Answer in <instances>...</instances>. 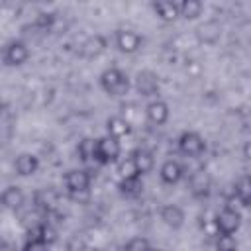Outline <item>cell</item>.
I'll return each instance as SVG.
<instances>
[{
	"label": "cell",
	"mask_w": 251,
	"mask_h": 251,
	"mask_svg": "<svg viewBox=\"0 0 251 251\" xmlns=\"http://www.w3.org/2000/svg\"><path fill=\"white\" fill-rule=\"evenodd\" d=\"M100 86L108 96H126L129 92V76L122 69L110 67L100 75Z\"/></svg>",
	"instance_id": "obj_1"
},
{
	"label": "cell",
	"mask_w": 251,
	"mask_h": 251,
	"mask_svg": "<svg viewBox=\"0 0 251 251\" xmlns=\"http://www.w3.org/2000/svg\"><path fill=\"white\" fill-rule=\"evenodd\" d=\"M120 153H122L120 139L110 137L108 133L104 137L96 139V163H100V165L116 163L120 159Z\"/></svg>",
	"instance_id": "obj_2"
},
{
	"label": "cell",
	"mask_w": 251,
	"mask_h": 251,
	"mask_svg": "<svg viewBox=\"0 0 251 251\" xmlns=\"http://www.w3.org/2000/svg\"><path fill=\"white\" fill-rule=\"evenodd\" d=\"M63 180H65L67 192H69L71 196H78V194H82V192H88L92 176H90V173L84 171V169H73V171H69V173L65 175Z\"/></svg>",
	"instance_id": "obj_3"
},
{
	"label": "cell",
	"mask_w": 251,
	"mask_h": 251,
	"mask_svg": "<svg viewBox=\"0 0 251 251\" xmlns=\"http://www.w3.org/2000/svg\"><path fill=\"white\" fill-rule=\"evenodd\" d=\"M241 226V214L231 208V206H226L218 212L216 216V229L218 233H224V235H233Z\"/></svg>",
	"instance_id": "obj_4"
},
{
	"label": "cell",
	"mask_w": 251,
	"mask_h": 251,
	"mask_svg": "<svg viewBox=\"0 0 251 251\" xmlns=\"http://www.w3.org/2000/svg\"><path fill=\"white\" fill-rule=\"evenodd\" d=\"M27 59H29V49H27V45H25L24 41L14 39V41H8V43H6L4 51H2V61H4V65H8V67H20V65H24Z\"/></svg>",
	"instance_id": "obj_5"
},
{
	"label": "cell",
	"mask_w": 251,
	"mask_h": 251,
	"mask_svg": "<svg viewBox=\"0 0 251 251\" xmlns=\"http://www.w3.org/2000/svg\"><path fill=\"white\" fill-rule=\"evenodd\" d=\"M206 149V143L200 133L196 131H184L178 137V151L186 157H200Z\"/></svg>",
	"instance_id": "obj_6"
},
{
	"label": "cell",
	"mask_w": 251,
	"mask_h": 251,
	"mask_svg": "<svg viewBox=\"0 0 251 251\" xmlns=\"http://www.w3.org/2000/svg\"><path fill=\"white\" fill-rule=\"evenodd\" d=\"M141 45H143V37H141L135 29H127V27H126V29H118V31H116V47H118L122 53L131 55V53L139 51Z\"/></svg>",
	"instance_id": "obj_7"
},
{
	"label": "cell",
	"mask_w": 251,
	"mask_h": 251,
	"mask_svg": "<svg viewBox=\"0 0 251 251\" xmlns=\"http://www.w3.org/2000/svg\"><path fill=\"white\" fill-rule=\"evenodd\" d=\"M135 90L141 96H157L159 94V76L153 71H139L135 76Z\"/></svg>",
	"instance_id": "obj_8"
},
{
	"label": "cell",
	"mask_w": 251,
	"mask_h": 251,
	"mask_svg": "<svg viewBox=\"0 0 251 251\" xmlns=\"http://www.w3.org/2000/svg\"><path fill=\"white\" fill-rule=\"evenodd\" d=\"M169 104L165 100H151L147 106H145V116H147V122L153 124V126H163L167 120H169Z\"/></svg>",
	"instance_id": "obj_9"
},
{
	"label": "cell",
	"mask_w": 251,
	"mask_h": 251,
	"mask_svg": "<svg viewBox=\"0 0 251 251\" xmlns=\"http://www.w3.org/2000/svg\"><path fill=\"white\" fill-rule=\"evenodd\" d=\"M210 188H212V178L204 169L190 175V192L194 198H206L210 194Z\"/></svg>",
	"instance_id": "obj_10"
},
{
	"label": "cell",
	"mask_w": 251,
	"mask_h": 251,
	"mask_svg": "<svg viewBox=\"0 0 251 251\" xmlns=\"http://www.w3.org/2000/svg\"><path fill=\"white\" fill-rule=\"evenodd\" d=\"M33 204L37 210L41 212H53L59 204V194L53 190V188H39L35 194H33Z\"/></svg>",
	"instance_id": "obj_11"
},
{
	"label": "cell",
	"mask_w": 251,
	"mask_h": 251,
	"mask_svg": "<svg viewBox=\"0 0 251 251\" xmlns=\"http://www.w3.org/2000/svg\"><path fill=\"white\" fill-rule=\"evenodd\" d=\"M108 47V41L104 35H90L82 45H80V55L86 57V59H96L100 57Z\"/></svg>",
	"instance_id": "obj_12"
},
{
	"label": "cell",
	"mask_w": 251,
	"mask_h": 251,
	"mask_svg": "<svg viewBox=\"0 0 251 251\" xmlns=\"http://www.w3.org/2000/svg\"><path fill=\"white\" fill-rule=\"evenodd\" d=\"M14 169L20 176H31L37 173L39 169V159L31 153H20L16 159H14Z\"/></svg>",
	"instance_id": "obj_13"
},
{
	"label": "cell",
	"mask_w": 251,
	"mask_h": 251,
	"mask_svg": "<svg viewBox=\"0 0 251 251\" xmlns=\"http://www.w3.org/2000/svg\"><path fill=\"white\" fill-rule=\"evenodd\" d=\"M159 214H161L163 224L169 226L171 229H178V227L184 224V212H182V208L176 206V204H165Z\"/></svg>",
	"instance_id": "obj_14"
},
{
	"label": "cell",
	"mask_w": 251,
	"mask_h": 251,
	"mask_svg": "<svg viewBox=\"0 0 251 251\" xmlns=\"http://www.w3.org/2000/svg\"><path fill=\"white\" fill-rule=\"evenodd\" d=\"M182 175H184L182 165H180L178 161H175V159L165 161V163L161 165V169H159V176H161V180H163L165 184H176V182L182 178Z\"/></svg>",
	"instance_id": "obj_15"
},
{
	"label": "cell",
	"mask_w": 251,
	"mask_h": 251,
	"mask_svg": "<svg viewBox=\"0 0 251 251\" xmlns=\"http://www.w3.org/2000/svg\"><path fill=\"white\" fill-rule=\"evenodd\" d=\"M24 202H25V194H24V190L20 186L10 184V186L4 188V192H2V204H4V208L16 212V210H20L24 206Z\"/></svg>",
	"instance_id": "obj_16"
},
{
	"label": "cell",
	"mask_w": 251,
	"mask_h": 251,
	"mask_svg": "<svg viewBox=\"0 0 251 251\" xmlns=\"http://www.w3.org/2000/svg\"><path fill=\"white\" fill-rule=\"evenodd\" d=\"M106 131H108L110 137L122 139V137H127L131 133V124L122 116H112L106 122Z\"/></svg>",
	"instance_id": "obj_17"
},
{
	"label": "cell",
	"mask_w": 251,
	"mask_h": 251,
	"mask_svg": "<svg viewBox=\"0 0 251 251\" xmlns=\"http://www.w3.org/2000/svg\"><path fill=\"white\" fill-rule=\"evenodd\" d=\"M131 157H133V161H135V167H137V173H139V175H147V173L153 171V167H155V157H153V153H151L149 149L139 147V149H135V151L131 153Z\"/></svg>",
	"instance_id": "obj_18"
},
{
	"label": "cell",
	"mask_w": 251,
	"mask_h": 251,
	"mask_svg": "<svg viewBox=\"0 0 251 251\" xmlns=\"http://www.w3.org/2000/svg\"><path fill=\"white\" fill-rule=\"evenodd\" d=\"M153 12L163 22H175L176 18H180V6H178V2H155L153 4Z\"/></svg>",
	"instance_id": "obj_19"
},
{
	"label": "cell",
	"mask_w": 251,
	"mask_h": 251,
	"mask_svg": "<svg viewBox=\"0 0 251 251\" xmlns=\"http://www.w3.org/2000/svg\"><path fill=\"white\" fill-rule=\"evenodd\" d=\"M120 194L126 198H137L143 192V180L141 176H131V178H120Z\"/></svg>",
	"instance_id": "obj_20"
},
{
	"label": "cell",
	"mask_w": 251,
	"mask_h": 251,
	"mask_svg": "<svg viewBox=\"0 0 251 251\" xmlns=\"http://www.w3.org/2000/svg\"><path fill=\"white\" fill-rule=\"evenodd\" d=\"M233 194H235V198H237L245 208L251 204V175H241V176L235 180Z\"/></svg>",
	"instance_id": "obj_21"
},
{
	"label": "cell",
	"mask_w": 251,
	"mask_h": 251,
	"mask_svg": "<svg viewBox=\"0 0 251 251\" xmlns=\"http://www.w3.org/2000/svg\"><path fill=\"white\" fill-rule=\"evenodd\" d=\"M76 153H78L80 161H84V163H88V161H96V139L84 137L82 141H78Z\"/></svg>",
	"instance_id": "obj_22"
},
{
	"label": "cell",
	"mask_w": 251,
	"mask_h": 251,
	"mask_svg": "<svg viewBox=\"0 0 251 251\" xmlns=\"http://www.w3.org/2000/svg\"><path fill=\"white\" fill-rule=\"evenodd\" d=\"M178 6H180V18L184 20H196L202 14V2L198 0H184L178 2Z\"/></svg>",
	"instance_id": "obj_23"
},
{
	"label": "cell",
	"mask_w": 251,
	"mask_h": 251,
	"mask_svg": "<svg viewBox=\"0 0 251 251\" xmlns=\"http://www.w3.org/2000/svg\"><path fill=\"white\" fill-rule=\"evenodd\" d=\"M118 175H120V178L141 176V175L137 173V167H135V161H133V157H131V155H129V157H126V159H122V161L118 163Z\"/></svg>",
	"instance_id": "obj_24"
},
{
	"label": "cell",
	"mask_w": 251,
	"mask_h": 251,
	"mask_svg": "<svg viewBox=\"0 0 251 251\" xmlns=\"http://www.w3.org/2000/svg\"><path fill=\"white\" fill-rule=\"evenodd\" d=\"M55 20H57V16H55L53 12H41V14H37V18H35V22H33V27L47 33V31L53 29Z\"/></svg>",
	"instance_id": "obj_25"
},
{
	"label": "cell",
	"mask_w": 251,
	"mask_h": 251,
	"mask_svg": "<svg viewBox=\"0 0 251 251\" xmlns=\"http://www.w3.org/2000/svg\"><path fill=\"white\" fill-rule=\"evenodd\" d=\"M216 251H237V243H235L233 235L218 233V239H216Z\"/></svg>",
	"instance_id": "obj_26"
},
{
	"label": "cell",
	"mask_w": 251,
	"mask_h": 251,
	"mask_svg": "<svg viewBox=\"0 0 251 251\" xmlns=\"http://www.w3.org/2000/svg\"><path fill=\"white\" fill-rule=\"evenodd\" d=\"M124 251H151V245L145 237H133L124 245Z\"/></svg>",
	"instance_id": "obj_27"
},
{
	"label": "cell",
	"mask_w": 251,
	"mask_h": 251,
	"mask_svg": "<svg viewBox=\"0 0 251 251\" xmlns=\"http://www.w3.org/2000/svg\"><path fill=\"white\" fill-rule=\"evenodd\" d=\"M67 251H94V249L86 243L84 237H80V235H73V237L67 241Z\"/></svg>",
	"instance_id": "obj_28"
},
{
	"label": "cell",
	"mask_w": 251,
	"mask_h": 251,
	"mask_svg": "<svg viewBox=\"0 0 251 251\" xmlns=\"http://www.w3.org/2000/svg\"><path fill=\"white\" fill-rule=\"evenodd\" d=\"M43 241H45L49 247L57 241V229H55L51 224H43Z\"/></svg>",
	"instance_id": "obj_29"
},
{
	"label": "cell",
	"mask_w": 251,
	"mask_h": 251,
	"mask_svg": "<svg viewBox=\"0 0 251 251\" xmlns=\"http://www.w3.org/2000/svg\"><path fill=\"white\" fill-rule=\"evenodd\" d=\"M22 251H49V245L45 241H27Z\"/></svg>",
	"instance_id": "obj_30"
},
{
	"label": "cell",
	"mask_w": 251,
	"mask_h": 251,
	"mask_svg": "<svg viewBox=\"0 0 251 251\" xmlns=\"http://www.w3.org/2000/svg\"><path fill=\"white\" fill-rule=\"evenodd\" d=\"M243 157H245L247 161H251V139L245 141V145H243Z\"/></svg>",
	"instance_id": "obj_31"
},
{
	"label": "cell",
	"mask_w": 251,
	"mask_h": 251,
	"mask_svg": "<svg viewBox=\"0 0 251 251\" xmlns=\"http://www.w3.org/2000/svg\"><path fill=\"white\" fill-rule=\"evenodd\" d=\"M2 251H18V249H16V245H14V243L4 241V243H2Z\"/></svg>",
	"instance_id": "obj_32"
},
{
	"label": "cell",
	"mask_w": 251,
	"mask_h": 251,
	"mask_svg": "<svg viewBox=\"0 0 251 251\" xmlns=\"http://www.w3.org/2000/svg\"><path fill=\"white\" fill-rule=\"evenodd\" d=\"M151 251H163V249H151Z\"/></svg>",
	"instance_id": "obj_33"
},
{
	"label": "cell",
	"mask_w": 251,
	"mask_h": 251,
	"mask_svg": "<svg viewBox=\"0 0 251 251\" xmlns=\"http://www.w3.org/2000/svg\"><path fill=\"white\" fill-rule=\"evenodd\" d=\"M247 208H249V212H251V204H249V206H247Z\"/></svg>",
	"instance_id": "obj_34"
}]
</instances>
